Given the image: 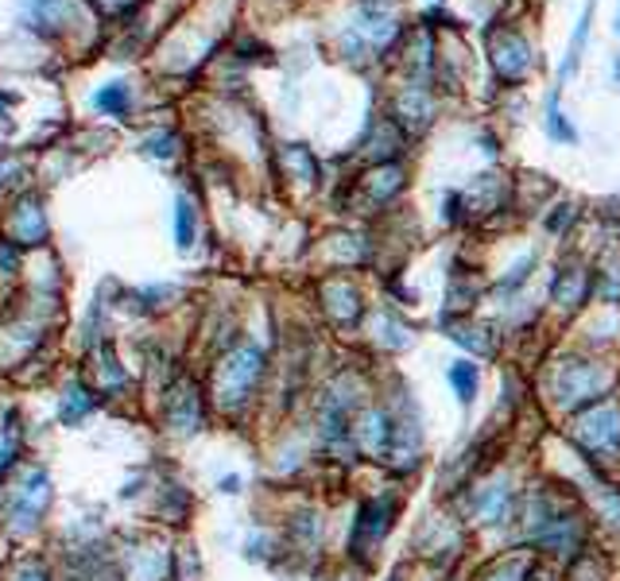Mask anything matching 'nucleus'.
I'll return each mask as SVG.
<instances>
[{
    "instance_id": "obj_1",
    "label": "nucleus",
    "mask_w": 620,
    "mask_h": 581,
    "mask_svg": "<svg viewBox=\"0 0 620 581\" xmlns=\"http://www.w3.org/2000/svg\"><path fill=\"white\" fill-rule=\"evenodd\" d=\"M264 377V353L252 345H241L218 364V403L226 411H241L257 395V384Z\"/></svg>"
},
{
    "instance_id": "obj_2",
    "label": "nucleus",
    "mask_w": 620,
    "mask_h": 581,
    "mask_svg": "<svg viewBox=\"0 0 620 581\" xmlns=\"http://www.w3.org/2000/svg\"><path fill=\"white\" fill-rule=\"evenodd\" d=\"M613 388V372L606 364H593V361H562L559 364V403L567 411L582 408V403H601Z\"/></svg>"
},
{
    "instance_id": "obj_3",
    "label": "nucleus",
    "mask_w": 620,
    "mask_h": 581,
    "mask_svg": "<svg viewBox=\"0 0 620 581\" xmlns=\"http://www.w3.org/2000/svg\"><path fill=\"white\" fill-rule=\"evenodd\" d=\"M574 438L590 461H617L620 453V411L613 403H593L574 423Z\"/></svg>"
},
{
    "instance_id": "obj_4",
    "label": "nucleus",
    "mask_w": 620,
    "mask_h": 581,
    "mask_svg": "<svg viewBox=\"0 0 620 581\" xmlns=\"http://www.w3.org/2000/svg\"><path fill=\"white\" fill-rule=\"evenodd\" d=\"M47 508H51V477H47V469H28V477H23V484L12 492V504H8V520H12V528L28 531V528H39V520L47 515Z\"/></svg>"
},
{
    "instance_id": "obj_5",
    "label": "nucleus",
    "mask_w": 620,
    "mask_h": 581,
    "mask_svg": "<svg viewBox=\"0 0 620 581\" xmlns=\"http://www.w3.org/2000/svg\"><path fill=\"white\" fill-rule=\"evenodd\" d=\"M492 67L504 82H520L531 70V47L520 31H497L492 36Z\"/></svg>"
},
{
    "instance_id": "obj_6",
    "label": "nucleus",
    "mask_w": 620,
    "mask_h": 581,
    "mask_svg": "<svg viewBox=\"0 0 620 581\" xmlns=\"http://www.w3.org/2000/svg\"><path fill=\"white\" fill-rule=\"evenodd\" d=\"M98 411V392L93 388H86L82 380H74V384H67V392H62L59 400V419L67 427H78L86 415H93Z\"/></svg>"
},
{
    "instance_id": "obj_7",
    "label": "nucleus",
    "mask_w": 620,
    "mask_h": 581,
    "mask_svg": "<svg viewBox=\"0 0 620 581\" xmlns=\"http://www.w3.org/2000/svg\"><path fill=\"white\" fill-rule=\"evenodd\" d=\"M364 190H369L372 206H384L388 198H396L403 190V171L400 167H380V171H372L364 179Z\"/></svg>"
},
{
    "instance_id": "obj_8",
    "label": "nucleus",
    "mask_w": 620,
    "mask_h": 581,
    "mask_svg": "<svg viewBox=\"0 0 620 581\" xmlns=\"http://www.w3.org/2000/svg\"><path fill=\"white\" fill-rule=\"evenodd\" d=\"M586 291V272L578 264L562 268V276L554 280V299L562 302V307H578V299H582Z\"/></svg>"
},
{
    "instance_id": "obj_9",
    "label": "nucleus",
    "mask_w": 620,
    "mask_h": 581,
    "mask_svg": "<svg viewBox=\"0 0 620 581\" xmlns=\"http://www.w3.org/2000/svg\"><path fill=\"white\" fill-rule=\"evenodd\" d=\"M447 377H450V384H454L458 400L473 403V395H477V364L473 361H458V364H450Z\"/></svg>"
},
{
    "instance_id": "obj_10",
    "label": "nucleus",
    "mask_w": 620,
    "mask_h": 581,
    "mask_svg": "<svg viewBox=\"0 0 620 581\" xmlns=\"http://www.w3.org/2000/svg\"><path fill=\"white\" fill-rule=\"evenodd\" d=\"M174 237H179V249L194 244V206L187 198H179V206H174Z\"/></svg>"
},
{
    "instance_id": "obj_11",
    "label": "nucleus",
    "mask_w": 620,
    "mask_h": 581,
    "mask_svg": "<svg viewBox=\"0 0 620 581\" xmlns=\"http://www.w3.org/2000/svg\"><path fill=\"white\" fill-rule=\"evenodd\" d=\"M93 106L106 109V113H113V117H124V109H129V90H124V86H106V90H98Z\"/></svg>"
},
{
    "instance_id": "obj_12",
    "label": "nucleus",
    "mask_w": 620,
    "mask_h": 581,
    "mask_svg": "<svg viewBox=\"0 0 620 581\" xmlns=\"http://www.w3.org/2000/svg\"><path fill=\"white\" fill-rule=\"evenodd\" d=\"M586 36H590V8H586V12H582V23H578L574 39H570V54H567V62H562V78L574 74V70H578V59H582Z\"/></svg>"
},
{
    "instance_id": "obj_13",
    "label": "nucleus",
    "mask_w": 620,
    "mask_h": 581,
    "mask_svg": "<svg viewBox=\"0 0 620 581\" xmlns=\"http://www.w3.org/2000/svg\"><path fill=\"white\" fill-rule=\"evenodd\" d=\"M547 132H551L554 140H567V144H574L578 140V132L570 129V121L559 113V98H554V93H551V109H547Z\"/></svg>"
},
{
    "instance_id": "obj_14",
    "label": "nucleus",
    "mask_w": 620,
    "mask_h": 581,
    "mask_svg": "<svg viewBox=\"0 0 620 581\" xmlns=\"http://www.w3.org/2000/svg\"><path fill=\"white\" fill-rule=\"evenodd\" d=\"M16 453H20V434H16V427L0 423V473L16 465Z\"/></svg>"
},
{
    "instance_id": "obj_15",
    "label": "nucleus",
    "mask_w": 620,
    "mask_h": 581,
    "mask_svg": "<svg viewBox=\"0 0 620 581\" xmlns=\"http://www.w3.org/2000/svg\"><path fill=\"white\" fill-rule=\"evenodd\" d=\"M16 581H51V574H47L39 562H28V567H20V574H16Z\"/></svg>"
},
{
    "instance_id": "obj_16",
    "label": "nucleus",
    "mask_w": 620,
    "mask_h": 581,
    "mask_svg": "<svg viewBox=\"0 0 620 581\" xmlns=\"http://www.w3.org/2000/svg\"><path fill=\"white\" fill-rule=\"evenodd\" d=\"M221 492H229V497H233V492H241V481H237V477H221V484H218Z\"/></svg>"
},
{
    "instance_id": "obj_17",
    "label": "nucleus",
    "mask_w": 620,
    "mask_h": 581,
    "mask_svg": "<svg viewBox=\"0 0 620 581\" xmlns=\"http://www.w3.org/2000/svg\"><path fill=\"white\" fill-rule=\"evenodd\" d=\"M617 31H620V20H617Z\"/></svg>"
}]
</instances>
